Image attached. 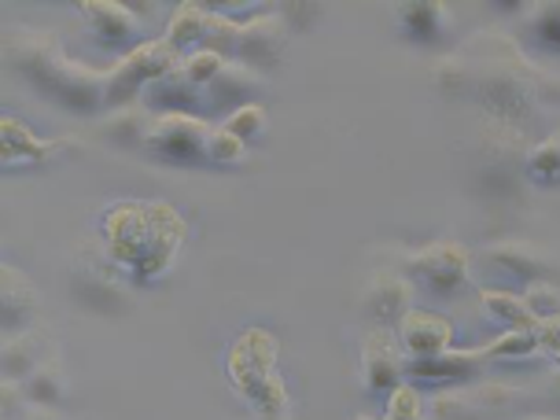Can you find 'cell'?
<instances>
[{
  "mask_svg": "<svg viewBox=\"0 0 560 420\" xmlns=\"http://www.w3.org/2000/svg\"><path fill=\"white\" fill-rule=\"evenodd\" d=\"M104 233L112 240L115 258L133 269L137 280L155 277L170 262L174 247L182 244V222L174 210L159 203H122L107 214Z\"/></svg>",
  "mask_w": 560,
  "mask_h": 420,
  "instance_id": "cell-1",
  "label": "cell"
},
{
  "mask_svg": "<svg viewBox=\"0 0 560 420\" xmlns=\"http://www.w3.org/2000/svg\"><path fill=\"white\" fill-rule=\"evenodd\" d=\"M462 59V74H465V93H472V100L483 112H490L498 122L505 126H527L535 118V78L532 67L520 59L516 48L502 45L498 52H490L476 63H465Z\"/></svg>",
  "mask_w": 560,
  "mask_h": 420,
  "instance_id": "cell-2",
  "label": "cell"
},
{
  "mask_svg": "<svg viewBox=\"0 0 560 420\" xmlns=\"http://www.w3.org/2000/svg\"><path fill=\"white\" fill-rule=\"evenodd\" d=\"M15 67L23 70L26 82L37 85V93H45L48 100L63 107H74V112H93V107L104 100V82L93 78L89 70L67 63L63 56H56L52 48L45 45H26L12 52Z\"/></svg>",
  "mask_w": 560,
  "mask_h": 420,
  "instance_id": "cell-3",
  "label": "cell"
},
{
  "mask_svg": "<svg viewBox=\"0 0 560 420\" xmlns=\"http://www.w3.org/2000/svg\"><path fill=\"white\" fill-rule=\"evenodd\" d=\"M409 277L432 295H457L468 284V252L462 244H432L409 255Z\"/></svg>",
  "mask_w": 560,
  "mask_h": 420,
  "instance_id": "cell-4",
  "label": "cell"
},
{
  "mask_svg": "<svg viewBox=\"0 0 560 420\" xmlns=\"http://www.w3.org/2000/svg\"><path fill=\"white\" fill-rule=\"evenodd\" d=\"M148 148L163 159V163L177 166H199L210 159V133L203 122L185 115H166L152 133H148Z\"/></svg>",
  "mask_w": 560,
  "mask_h": 420,
  "instance_id": "cell-5",
  "label": "cell"
},
{
  "mask_svg": "<svg viewBox=\"0 0 560 420\" xmlns=\"http://www.w3.org/2000/svg\"><path fill=\"white\" fill-rule=\"evenodd\" d=\"M174 67V56H170V45H152V48H140L126 59L122 67H118L115 82L107 85V104H122L129 93H137L140 85L148 82V78H166V70Z\"/></svg>",
  "mask_w": 560,
  "mask_h": 420,
  "instance_id": "cell-6",
  "label": "cell"
},
{
  "mask_svg": "<svg viewBox=\"0 0 560 420\" xmlns=\"http://www.w3.org/2000/svg\"><path fill=\"white\" fill-rule=\"evenodd\" d=\"M483 266L490 273H502L505 280H513V284H535V280H542L546 273L542 252H538L535 244H516V240H509V244H490L483 252Z\"/></svg>",
  "mask_w": 560,
  "mask_h": 420,
  "instance_id": "cell-7",
  "label": "cell"
},
{
  "mask_svg": "<svg viewBox=\"0 0 560 420\" xmlns=\"http://www.w3.org/2000/svg\"><path fill=\"white\" fill-rule=\"evenodd\" d=\"M365 387L373 395H395L398 392V380L406 376V365L402 358H398V347L395 339L387 332H373L365 343Z\"/></svg>",
  "mask_w": 560,
  "mask_h": 420,
  "instance_id": "cell-8",
  "label": "cell"
},
{
  "mask_svg": "<svg viewBox=\"0 0 560 420\" xmlns=\"http://www.w3.org/2000/svg\"><path fill=\"white\" fill-rule=\"evenodd\" d=\"M280 48H284V26H280V19H255L252 26H244V30L236 34L233 56H236L244 67L266 70V67H273V63H277Z\"/></svg>",
  "mask_w": 560,
  "mask_h": 420,
  "instance_id": "cell-9",
  "label": "cell"
},
{
  "mask_svg": "<svg viewBox=\"0 0 560 420\" xmlns=\"http://www.w3.org/2000/svg\"><path fill=\"white\" fill-rule=\"evenodd\" d=\"M398 336H402V347L413 358H435L446 350L454 328L439 314H432V310H409L402 322H398Z\"/></svg>",
  "mask_w": 560,
  "mask_h": 420,
  "instance_id": "cell-10",
  "label": "cell"
},
{
  "mask_svg": "<svg viewBox=\"0 0 560 420\" xmlns=\"http://www.w3.org/2000/svg\"><path fill=\"white\" fill-rule=\"evenodd\" d=\"M479 373V354H465V350H454V354H435V358H413L406 365V380L409 384H462V380H472Z\"/></svg>",
  "mask_w": 560,
  "mask_h": 420,
  "instance_id": "cell-11",
  "label": "cell"
},
{
  "mask_svg": "<svg viewBox=\"0 0 560 420\" xmlns=\"http://www.w3.org/2000/svg\"><path fill=\"white\" fill-rule=\"evenodd\" d=\"M409 299H413V288H409L406 277L380 273L365 295V310H369V317L392 325V322H402L409 314Z\"/></svg>",
  "mask_w": 560,
  "mask_h": 420,
  "instance_id": "cell-12",
  "label": "cell"
},
{
  "mask_svg": "<svg viewBox=\"0 0 560 420\" xmlns=\"http://www.w3.org/2000/svg\"><path fill=\"white\" fill-rule=\"evenodd\" d=\"M479 303H483V310H487V317L494 325H502L505 332H538V317L527 310V303L520 295H513V292H483L479 295Z\"/></svg>",
  "mask_w": 560,
  "mask_h": 420,
  "instance_id": "cell-13",
  "label": "cell"
},
{
  "mask_svg": "<svg viewBox=\"0 0 560 420\" xmlns=\"http://www.w3.org/2000/svg\"><path fill=\"white\" fill-rule=\"evenodd\" d=\"M446 12L443 4H402L398 8V23H402V34L417 45H432L439 34L446 30Z\"/></svg>",
  "mask_w": 560,
  "mask_h": 420,
  "instance_id": "cell-14",
  "label": "cell"
},
{
  "mask_svg": "<svg viewBox=\"0 0 560 420\" xmlns=\"http://www.w3.org/2000/svg\"><path fill=\"white\" fill-rule=\"evenodd\" d=\"M82 12H85L89 23H93L100 45H104V48H118V45H126L129 37H133V19H129L126 8H118V4H85Z\"/></svg>",
  "mask_w": 560,
  "mask_h": 420,
  "instance_id": "cell-15",
  "label": "cell"
},
{
  "mask_svg": "<svg viewBox=\"0 0 560 420\" xmlns=\"http://www.w3.org/2000/svg\"><path fill=\"white\" fill-rule=\"evenodd\" d=\"M255 93V74L252 67H225L222 74L210 82V104L222 107V112H229V107H247V96Z\"/></svg>",
  "mask_w": 560,
  "mask_h": 420,
  "instance_id": "cell-16",
  "label": "cell"
},
{
  "mask_svg": "<svg viewBox=\"0 0 560 420\" xmlns=\"http://www.w3.org/2000/svg\"><path fill=\"white\" fill-rule=\"evenodd\" d=\"M527 177H532V185L538 188L560 185V129H553V133L527 155Z\"/></svg>",
  "mask_w": 560,
  "mask_h": 420,
  "instance_id": "cell-17",
  "label": "cell"
},
{
  "mask_svg": "<svg viewBox=\"0 0 560 420\" xmlns=\"http://www.w3.org/2000/svg\"><path fill=\"white\" fill-rule=\"evenodd\" d=\"M148 104H155V107H166L170 115H177V112H192L196 107V93H192V82H182L177 74H166V78H159V82L148 89Z\"/></svg>",
  "mask_w": 560,
  "mask_h": 420,
  "instance_id": "cell-18",
  "label": "cell"
},
{
  "mask_svg": "<svg viewBox=\"0 0 560 420\" xmlns=\"http://www.w3.org/2000/svg\"><path fill=\"white\" fill-rule=\"evenodd\" d=\"M524 303L527 310L538 317V325L542 322H553V317H560V288L557 284H549V280H535V284H527V292H524Z\"/></svg>",
  "mask_w": 560,
  "mask_h": 420,
  "instance_id": "cell-19",
  "label": "cell"
},
{
  "mask_svg": "<svg viewBox=\"0 0 560 420\" xmlns=\"http://www.w3.org/2000/svg\"><path fill=\"white\" fill-rule=\"evenodd\" d=\"M207 26H210V19H203V12L192 4H185L182 12H177L174 19V34H170V48H188V45H196L199 37L207 34Z\"/></svg>",
  "mask_w": 560,
  "mask_h": 420,
  "instance_id": "cell-20",
  "label": "cell"
},
{
  "mask_svg": "<svg viewBox=\"0 0 560 420\" xmlns=\"http://www.w3.org/2000/svg\"><path fill=\"white\" fill-rule=\"evenodd\" d=\"M532 37L546 52H560V4H542L532 19Z\"/></svg>",
  "mask_w": 560,
  "mask_h": 420,
  "instance_id": "cell-21",
  "label": "cell"
},
{
  "mask_svg": "<svg viewBox=\"0 0 560 420\" xmlns=\"http://www.w3.org/2000/svg\"><path fill=\"white\" fill-rule=\"evenodd\" d=\"M542 347V339H538V332H505L498 343H490L483 354L479 358H524V354H532V350Z\"/></svg>",
  "mask_w": 560,
  "mask_h": 420,
  "instance_id": "cell-22",
  "label": "cell"
},
{
  "mask_svg": "<svg viewBox=\"0 0 560 420\" xmlns=\"http://www.w3.org/2000/svg\"><path fill=\"white\" fill-rule=\"evenodd\" d=\"M229 133L240 137V140H255L258 133L266 129V112L258 104H247L240 107V112H233V118H229Z\"/></svg>",
  "mask_w": 560,
  "mask_h": 420,
  "instance_id": "cell-23",
  "label": "cell"
},
{
  "mask_svg": "<svg viewBox=\"0 0 560 420\" xmlns=\"http://www.w3.org/2000/svg\"><path fill=\"white\" fill-rule=\"evenodd\" d=\"M240 155H244V140L240 137H233L229 129L210 133V159H218V163H236Z\"/></svg>",
  "mask_w": 560,
  "mask_h": 420,
  "instance_id": "cell-24",
  "label": "cell"
},
{
  "mask_svg": "<svg viewBox=\"0 0 560 420\" xmlns=\"http://www.w3.org/2000/svg\"><path fill=\"white\" fill-rule=\"evenodd\" d=\"M420 413V398L413 387H398L392 395V409H387V420H417Z\"/></svg>",
  "mask_w": 560,
  "mask_h": 420,
  "instance_id": "cell-25",
  "label": "cell"
},
{
  "mask_svg": "<svg viewBox=\"0 0 560 420\" xmlns=\"http://www.w3.org/2000/svg\"><path fill=\"white\" fill-rule=\"evenodd\" d=\"M266 420H280V417H266Z\"/></svg>",
  "mask_w": 560,
  "mask_h": 420,
  "instance_id": "cell-26",
  "label": "cell"
},
{
  "mask_svg": "<svg viewBox=\"0 0 560 420\" xmlns=\"http://www.w3.org/2000/svg\"><path fill=\"white\" fill-rule=\"evenodd\" d=\"M362 420H369V417H362Z\"/></svg>",
  "mask_w": 560,
  "mask_h": 420,
  "instance_id": "cell-27",
  "label": "cell"
}]
</instances>
